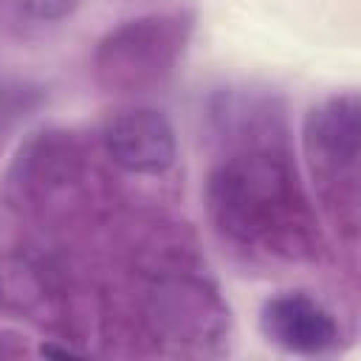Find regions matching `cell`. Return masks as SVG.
Segmentation results:
<instances>
[{"instance_id":"cell-6","label":"cell","mask_w":361,"mask_h":361,"mask_svg":"<svg viewBox=\"0 0 361 361\" xmlns=\"http://www.w3.org/2000/svg\"><path fill=\"white\" fill-rule=\"evenodd\" d=\"M305 144L330 172H353L361 152V107L355 93L330 96L305 118Z\"/></svg>"},{"instance_id":"cell-5","label":"cell","mask_w":361,"mask_h":361,"mask_svg":"<svg viewBox=\"0 0 361 361\" xmlns=\"http://www.w3.org/2000/svg\"><path fill=\"white\" fill-rule=\"evenodd\" d=\"M262 336L296 355H322L338 344V324L333 313L302 290L271 296L259 310Z\"/></svg>"},{"instance_id":"cell-7","label":"cell","mask_w":361,"mask_h":361,"mask_svg":"<svg viewBox=\"0 0 361 361\" xmlns=\"http://www.w3.org/2000/svg\"><path fill=\"white\" fill-rule=\"evenodd\" d=\"M79 3H82V0H20V6H23L34 20H45V23L71 17V14L79 8Z\"/></svg>"},{"instance_id":"cell-3","label":"cell","mask_w":361,"mask_h":361,"mask_svg":"<svg viewBox=\"0 0 361 361\" xmlns=\"http://www.w3.org/2000/svg\"><path fill=\"white\" fill-rule=\"evenodd\" d=\"M149 319L169 341L203 347L223 336L228 310L212 285L180 274L161 279L149 290Z\"/></svg>"},{"instance_id":"cell-4","label":"cell","mask_w":361,"mask_h":361,"mask_svg":"<svg viewBox=\"0 0 361 361\" xmlns=\"http://www.w3.org/2000/svg\"><path fill=\"white\" fill-rule=\"evenodd\" d=\"M102 141L113 164L135 175H158L175 164L178 138L158 107H127L107 118Z\"/></svg>"},{"instance_id":"cell-1","label":"cell","mask_w":361,"mask_h":361,"mask_svg":"<svg viewBox=\"0 0 361 361\" xmlns=\"http://www.w3.org/2000/svg\"><path fill=\"white\" fill-rule=\"evenodd\" d=\"M302 197L282 155L268 147L226 158L209 178V209L217 226L240 243L293 237Z\"/></svg>"},{"instance_id":"cell-9","label":"cell","mask_w":361,"mask_h":361,"mask_svg":"<svg viewBox=\"0 0 361 361\" xmlns=\"http://www.w3.org/2000/svg\"><path fill=\"white\" fill-rule=\"evenodd\" d=\"M0 299H3V293H0Z\"/></svg>"},{"instance_id":"cell-8","label":"cell","mask_w":361,"mask_h":361,"mask_svg":"<svg viewBox=\"0 0 361 361\" xmlns=\"http://www.w3.org/2000/svg\"><path fill=\"white\" fill-rule=\"evenodd\" d=\"M25 353V344L17 333H8V330H0V358H17Z\"/></svg>"},{"instance_id":"cell-2","label":"cell","mask_w":361,"mask_h":361,"mask_svg":"<svg viewBox=\"0 0 361 361\" xmlns=\"http://www.w3.org/2000/svg\"><path fill=\"white\" fill-rule=\"evenodd\" d=\"M192 34V14L161 11L124 20L93 51V76L107 93H147L178 68Z\"/></svg>"}]
</instances>
